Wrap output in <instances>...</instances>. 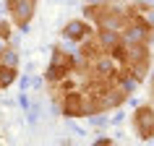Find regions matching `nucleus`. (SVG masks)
Masks as SVG:
<instances>
[{"mask_svg": "<svg viewBox=\"0 0 154 146\" xmlns=\"http://www.w3.org/2000/svg\"><path fill=\"white\" fill-rule=\"evenodd\" d=\"M39 8V0H5V18L18 34H26Z\"/></svg>", "mask_w": 154, "mask_h": 146, "instance_id": "obj_1", "label": "nucleus"}, {"mask_svg": "<svg viewBox=\"0 0 154 146\" xmlns=\"http://www.w3.org/2000/svg\"><path fill=\"white\" fill-rule=\"evenodd\" d=\"M60 115L68 117V120H89L91 115H97V107L81 89L68 91L60 102Z\"/></svg>", "mask_w": 154, "mask_h": 146, "instance_id": "obj_2", "label": "nucleus"}, {"mask_svg": "<svg viewBox=\"0 0 154 146\" xmlns=\"http://www.w3.org/2000/svg\"><path fill=\"white\" fill-rule=\"evenodd\" d=\"M131 125H133V133H136L138 141L152 144L154 141V105L152 102H144L131 112Z\"/></svg>", "mask_w": 154, "mask_h": 146, "instance_id": "obj_3", "label": "nucleus"}, {"mask_svg": "<svg viewBox=\"0 0 154 146\" xmlns=\"http://www.w3.org/2000/svg\"><path fill=\"white\" fill-rule=\"evenodd\" d=\"M94 32H97V29H94L91 21H86V18H71V21L60 29V37L68 39V42H73V44H81V42L89 39Z\"/></svg>", "mask_w": 154, "mask_h": 146, "instance_id": "obj_4", "label": "nucleus"}, {"mask_svg": "<svg viewBox=\"0 0 154 146\" xmlns=\"http://www.w3.org/2000/svg\"><path fill=\"white\" fill-rule=\"evenodd\" d=\"M18 68H8V65H0V91H5V89H11L13 84L18 81Z\"/></svg>", "mask_w": 154, "mask_h": 146, "instance_id": "obj_5", "label": "nucleus"}, {"mask_svg": "<svg viewBox=\"0 0 154 146\" xmlns=\"http://www.w3.org/2000/svg\"><path fill=\"white\" fill-rule=\"evenodd\" d=\"M0 65H8V68H18L21 65V55L16 47H5L0 52Z\"/></svg>", "mask_w": 154, "mask_h": 146, "instance_id": "obj_6", "label": "nucleus"}, {"mask_svg": "<svg viewBox=\"0 0 154 146\" xmlns=\"http://www.w3.org/2000/svg\"><path fill=\"white\" fill-rule=\"evenodd\" d=\"M18 89L21 91H26V89H32V76H18Z\"/></svg>", "mask_w": 154, "mask_h": 146, "instance_id": "obj_7", "label": "nucleus"}, {"mask_svg": "<svg viewBox=\"0 0 154 146\" xmlns=\"http://www.w3.org/2000/svg\"><path fill=\"white\" fill-rule=\"evenodd\" d=\"M18 105H21V110H29V107H32V102H29V94H26V91H21V94H18Z\"/></svg>", "mask_w": 154, "mask_h": 146, "instance_id": "obj_8", "label": "nucleus"}, {"mask_svg": "<svg viewBox=\"0 0 154 146\" xmlns=\"http://www.w3.org/2000/svg\"><path fill=\"white\" fill-rule=\"evenodd\" d=\"M0 16H5V0H0Z\"/></svg>", "mask_w": 154, "mask_h": 146, "instance_id": "obj_9", "label": "nucleus"}]
</instances>
